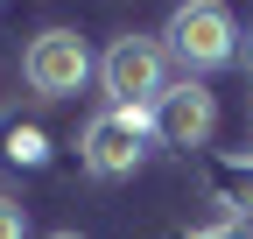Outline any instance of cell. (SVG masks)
<instances>
[{
    "label": "cell",
    "mask_w": 253,
    "mask_h": 239,
    "mask_svg": "<svg viewBox=\"0 0 253 239\" xmlns=\"http://www.w3.org/2000/svg\"><path fill=\"white\" fill-rule=\"evenodd\" d=\"M162 49H169V64H183V78L225 71V64H239V21L225 0H183L162 21Z\"/></svg>",
    "instance_id": "6da1fadb"
},
{
    "label": "cell",
    "mask_w": 253,
    "mask_h": 239,
    "mask_svg": "<svg viewBox=\"0 0 253 239\" xmlns=\"http://www.w3.org/2000/svg\"><path fill=\"white\" fill-rule=\"evenodd\" d=\"M155 148H162V141H155V113L106 106V113L84 120V134H78V162H84L91 176H106V183H120V176H134Z\"/></svg>",
    "instance_id": "7a4b0ae2"
},
{
    "label": "cell",
    "mask_w": 253,
    "mask_h": 239,
    "mask_svg": "<svg viewBox=\"0 0 253 239\" xmlns=\"http://www.w3.org/2000/svg\"><path fill=\"white\" fill-rule=\"evenodd\" d=\"M169 49L155 36H120L106 56H99V92L106 106H134V113H155V99L169 92Z\"/></svg>",
    "instance_id": "3957f363"
},
{
    "label": "cell",
    "mask_w": 253,
    "mask_h": 239,
    "mask_svg": "<svg viewBox=\"0 0 253 239\" xmlns=\"http://www.w3.org/2000/svg\"><path fill=\"white\" fill-rule=\"evenodd\" d=\"M91 71H99V56H91V42L78 36V28H42V36L21 49V78H28L36 99H71V92H84Z\"/></svg>",
    "instance_id": "277c9868"
},
{
    "label": "cell",
    "mask_w": 253,
    "mask_h": 239,
    "mask_svg": "<svg viewBox=\"0 0 253 239\" xmlns=\"http://www.w3.org/2000/svg\"><path fill=\"white\" fill-rule=\"evenodd\" d=\"M211 134H218V92L204 78H176L155 99V141L162 148H204Z\"/></svg>",
    "instance_id": "5b68a950"
},
{
    "label": "cell",
    "mask_w": 253,
    "mask_h": 239,
    "mask_svg": "<svg viewBox=\"0 0 253 239\" xmlns=\"http://www.w3.org/2000/svg\"><path fill=\"white\" fill-rule=\"evenodd\" d=\"M211 204H218L232 225L253 218V155H218V162H211Z\"/></svg>",
    "instance_id": "8992f818"
},
{
    "label": "cell",
    "mask_w": 253,
    "mask_h": 239,
    "mask_svg": "<svg viewBox=\"0 0 253 239\" xmlns=\"http://www.w3.org/2000/svg\"><path fill=\"white\" fill-rule=\"evenodd\" d=\"M42 155H49V141L36 127H7V162H28V169H36Z\"/></svg>",
    "instance_id": "52a82bcc"
},
{
    "label": "cell",
    "mask_w": 253,
    "mask_h": 239,
    "mask_svg": "<svg viewBox=\"0 0 253 239\" xmlns=\"http://www.w3.org/2000/svg\"><path fill=\"white\" fill-rule=\"evenodd\" d=\"M0 239H28V211L14 197H0Z\"/></svg>",
    "instance_id": "ba28073f"
},
{
    "label": "cell",
    "mask_w": 253,
    "mask_h": 239,
    "mask_svg": "<svg viewBox=\"0 0 253 239\" xmlns=\"http://www.w3.org/2000/svg\"><path fill=\"white\" fill-rule=\"evenodd\" d=\"M176 239H253V232L232 225V218H218V225H190V232H176Z\"/></svg>",
    "instance_id": "9c48e42d"
},
{
    "label": "cell",
    "mask_w": 253,
    "mask_h": 239,
    "mask_svg": "<svg viewBox=\"0 0 253 239\" xmlns=\"http://www.w3.org/2000/svg\"><path fill=\"white\" fill-rule=\"evenodd\" d=\"M239 64H246V71H253V28H246V42H239Z\"/></svg>",
    "instance_id": "30bf717a"
},
{
    "label": "cell",
    "mask_w": 253,
    "mask_h": 239,
    "mask_svg": "<svg viewBox=\"0 0 253 239\" xmlns=\"http://www.w3.org/2000/svg\"><path fill=\"white\" fill-rule=\"evenodd\" d=\"M49 239H84V232H49Z\"/></svg>",
    "instance_id": "8fae6325"
}]
</instances>
